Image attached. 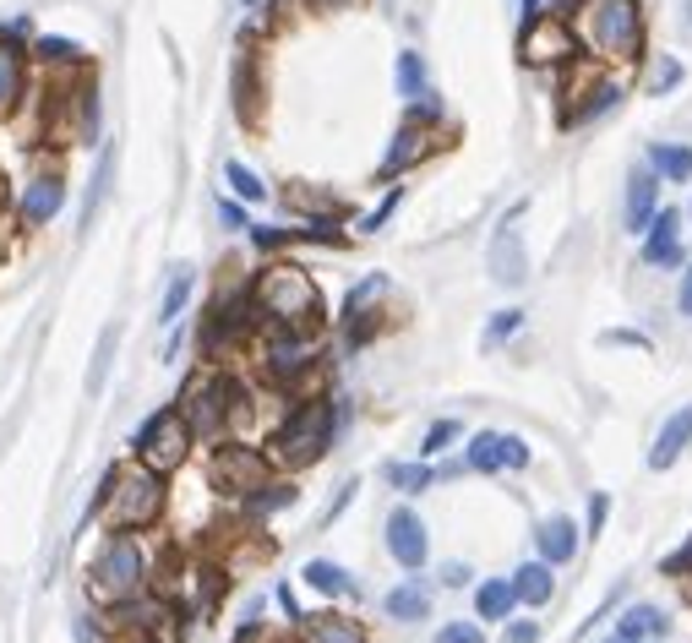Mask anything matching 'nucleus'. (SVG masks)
Segmentation results:
<instances>
[{
	"label": "nucleus",
	"mask_w": 692,
	"mask_h": 643,
	"mask_svg": "<svg viewBox=\"0 0 692 643\" xmlns=\"http://www.w3.org/2000/svg\"><path fill=\"white\" fill-rule=\"evenodd\" d=\"M573 33L595 60H611V66H639L649 55L644 0H578Z\"/></svg>",
	"instance_id": "nucleus-1"
},
{
	"label": "nucleus",
	"mask_w": 692,
	"mask_h": 643,
	"mask_svg": "<svg viewBox=\"0 0 692 643\" xmlns=\"http://www.w3.org/2000/svg\"><path fill=\"white\" fill-rule=\"evenodd\" d=\"M251 311L267 328H300L317 333L322 328V289L300 262H267L251 284Z\"/></svg>",
	"instance_id": "nucleus-2"
},
{
	"label": "nucleus",
	"mask_w": 692,
	"mask_h": 643,
	"mask_svg": "<svg viewBox=\"0 0 692 643\" xmlns=\"http://www.w3.org/2000/svg\"><path fill=\"white\" fill-rule=\"evenodd\" d=\"M333 437H338V404L327 393H311V398H300L284 415V426L273 437V459L284 469H306V464H317L333 448Z\"/></svg>",
	"instance_id": "nucleus-3"
},
{
	"label": "nucleus",
	"mask_w": 692,
	"mask_h": 643,
	"mask_svg": "<svg viewBox=\"0 0 692 643\" xmlns=\"http://www.w3.org/2000/svg\"><path fill=\"white\" fill-rule=\"evenodd\" d=\"M104 513H109V529H142V524H153L158 513H164V475H153L147 464H136V469H115L109 480H104Z\"/></svg>",
	"instance_id": "nucleus-4"
},
{
	"label": "nucleus",
	"mask_w": 692,
	"mask_h": 643,
	"mask_svg": "<svg viewBox=\"0 0 692 643\" xmlns=\"http://www.w3.org/2000/svg\"><path fill=\"white\" fill-rule=\"evenodd\" d=\"M578 55H584V44H578V33H573L568 16H551V11L524 16V27H518V60L529 71H562Z\"/></svg>",
	"instance_id": "nucleus-5"
},
{
	"label": "nucleus",
	"mask_w": 692,
	"mask_h": 643,
	"mask_svg": "<svg viewBox=\"0 0 692 643\" xmlns=\"http://www.w3.org/2000/svg\"><path fill=\"white\" fill-rule=\"evenodd\" d=\"M180 415H186L191 437H202V442H218V437H224V426L240 415V388H235L229 377L207 371V377H196V382L186 388V398H180Z\"/></svg>",
	"instance_id": "nucleus-6"
},
{
	"label": "nucleus",
	"mask_w": 692,
	"mask_h": 643,
	"mask_svg": "<svg viewBox=\"0 0 692 643\" xmlns=\"http://www.w3.org/2000/svg\"><path fill=\"white\" fill-rule=\"evenodd\" d=\"M191 426H186V415L180 409H158V415H147L142 420V431H136V459L153 469V475H169V469H180L186 464V453H191Z\"/></svg>",
	"instance_id": "nucleus-7"
},
{
	"label": "nucleus",
	"mask_w": 692,
	"mask_h": 643,
	"mask_svg": "<svg viewBox=\"0 0 692 643\" xmlns=\"http://www.w3.org/2000/svg\"><path fill=\"white\" fill-rule=\"evenodd\" d=\"M142 579H147V557H142V546L120 529L104 551H98V562H93V590L104 595V600H136L142 595Z\"/></svg>",
	"instance_id": "nucleus-8"
},
{
	"label": "nucleus",
	"mask_w": 692,
	"mask_h": 643,
	"mask_svg": "<svg viewBox=\"0 0 692 643\" xmlns=\"http://www.w3.org/2000/svg\"><path fill=\"white\" fill-rule=\"evenodd\" d=\"M262 366L278 388H295L306 382V371L317 366V333H300V328H267L262 338Z\"/></svg>",
	"instance_id": "nucleus-9"
},
{
	"label": "nucleus",
	"mask_w": 692,
	"mask_h": 643,
	"mask_svg": "<svg viewBox=\"0 0 692 643\" xmlns=\"http://www.w3.org/2000/svg\"><path fill=\"white\" fill-rule=\"evenodd\" d=\"M518 213H524V207H513V218H502V224H497L491 251H486V273H491L502 289H524V284H529V251H524Z\"/></svg>",
	"instance_id": "nucleus-10"
},
{
	"label": "nucleus",
	"mask_w": 692,
	"mask_h": 643,
	"mask_svg": "<svg viewBox=\"0 0 692 643\" xmlns=\"http://www.w3.org/2000/svg\"><path fill=\"white\" fill-rule=\"evenodd\" d=\"M262 480H267V453L240 448V442H224V448L213 453V486H218V491H229V497H251Z\"/></svg>",
	"instance_id": "nucleus-11"
},
{
	"label": "nucleus",
	"mask_w": 692,
	"mask_h": 643,
	"mask_svg": "<svg viewBox=\"0 0 692 643\" xmlns=\"http://www.w3.org/2000/svg\"><path fill=\"white\" fill-rule=\"evenodd\" d=\"M387 557L404 568V573H420L426 557H431V529L415 508H393L387 513Z\"/></svg>",
	"instance_id": "nucleus-12"
},
{
	"label": "nucleus",
	"mask_w": 692,
	"mask_h": 643,
	"mask_svg": "<svg viewBox=\"0 0 692 643\" xmlns=\"http://www.w3.org/2000/svg\"><path fill=\"white\" fill-rule=\"evenodd\" d=\"M639 257H644V267H682L688 262L682 257V213L677 207H660L655 213V224L639 240Z\"/></svg>",
	"instance_id": "nucleus-13"
},
{
	"label": "nucleus",
	"mask_w": 692,
	"mask_h": 643,
	"mask_svg": "<svg viewBox=\"0 0 692 643\" xmlns=\"http://www.w3.org/2000/svg\"><path fill=\"white\" fill-rule=\"evenodd\" d=\"M60 207H65V180H60V175H33V180L22 186V197H16L22 229H44Z\"/></svg>",
	"instance_id": "nucleus-14"
},
{
	"label": "nucleus",
	"mask_w": 692,
	"mask_h": 643,
	"mask_svg": "<svg viewBox=\"0 0 692 643\" xmlns=\"http://www.w3.org/2000/svg\"><path fill=\"white\" fill-rule=\"evenodd\" d=\"M660 175L644 164V169H633L628 175V207H622V224H628V235H644L649 224H655V213H660Z\"/></svg>",
	"instance_id": "nucleus-15"
},
{
	"label": "nucleus",
	"mask_w": 692,
	"mask_h": 643,
	"mask_svg": "<svg viewBox=\"0 0 692 643\" xmlns=\"http://www.w3.org/2000/svg\"><path fill=\"white\" fill-rule=\"evenodd\" d=\"M22 87H27V49H22V33L0 27V120L22 104Z\"/></svg>",
	"instance_id": "nucleus-16"
},
{
	"label": "nucleus",
	"mask_w": 692,
	"mask_h": 643,
	"mask_svg": "<svg viewBox=\"0 0 692 643\" xmlns=\"http://www.w3.org/2000/svg\"><path fill=\"white\" fill-rule=\"evenodd\" d=\"M426 153H431V126H420V120H404L377 175H382V180H398V175H409V169H415Z\"/></svg>",
	"instance_id": "nucleus-17"
},
{
	"label": "nucleus",
	"mask_w": 692,
	"mask_h": 643,
	"mask_svg": "<svg viewBox=\"0 0 692 643\" xmlns=\"http://www.w3.org/2000/svg\"><path fill=\"white\" fill-rule=\"evenodd\" d=\"M578 524L568 519V513H551V519H540V529H535V546H540V562H551V568H568L573 557H578Z\"/></svg>",
	"instance_id": "nucleus-18"
},
{
	"label": "nucleus",
	"mask_w": 692,
	"mask_h": 643,
	"mask_svg": "<svg viewBox=\"0 0 692 643\" xmlns=\"http://www.w3.org/2000/svg\"><path fill=\"white\" fill-rule=\"evenodd\" d=\"M688 448H692V398L677 409V415H671V420H666V426H660V437H655V448H649V469H655V475H666V469H671Z\"/></svg>",
	"instance_id": "nucleus-19"
},
{
	"label": "nucleus",
	"mask_w": 692,
	"mask_h": 643,
	"mask_svg": "<svg viewBox=\"0 0 692 643\" xmlns=\"http://www.w3.org/2000/svg\"><path fill=\"white\" fill-rule=\"evenodd\" d=\"M115 164H120V147L104 142V147H98V164H93V180H87V197H82V229L98 224V213H104V202H109V186H115Z\"/></svg>",
	"instance_id": "nucleus-20"
},
{
	"label": "nucleus",
	"mask_w": 692,
	"mask_h": 643,
	"mask_svg": "<svg viewBox=\"0 0 692 643\" xmlns=\"http://www.w3.org/2000/svg\"><path fill=\"white\" fill-rule=\"evenodd\" d=\"M300 639L306 643H371L366 628L344 611H317V617H300Z\"/></svg>",
	"instance_id": "nucleus-21"
},
{
	"label": "nucleus",
	"mask_w": 692,
	"mask_h": 643,
	"mask_svg": "<svg viewBox=\"0 0 692 643\" xmlns=\"http://www.w3.org/2000/svg\"><path fill=\"white\" fill-rule=\"evenodd\" d=\"M622 98H628V87H622V82H600V76H595V82L584 87V98H578V104H573V109L562 115V126H589V120L611 115V109H617Z\"/></svg>",
	"instance_id": "nucleus-22"
},
{
	"label": "nucleus",
	"mask_w": 692,
	"mask_h": 643,
	"mask_svg": "<svg viewBox=\"0 0 692 643\" xmlns=\"http://www.w3.org/2000/svg\"><path fill=\"white\" fill-rule=\"evenodd\" d=\"M382 611H387L393 622H426V617H431V590H426L420 579H404L398 590L382 595Z\"/></svg>",
	"instance_id": "nucleus-23"
},
{
	"label": "nucleus",
	"mask_w": 692,
	"mask_h": 643,
	"mask_svg": "<svg viewBox=\"0 0 692 643\" xmlns=\"http://www.w3.org/2000/svg\"><path fill=\"white\" fill-rule=\"evenodd\" d=\"M649 169L666 186H688L692 180V142H649Z\"/></svg>",
	"instance_id": "nucleus-24"
},
{
	"label": "nucleus",
	"mask_w": 692,
	"mask_h": 643,
	"mask_svg": "<svg viewBox=\"0 0 692 643\" xmlns=\"http://www.w3.org/2000/svg\"><path fill=\"white\" fill-rule=\"evenodd\" d=\"M191 289H196V267H169V284H164V300H158V328H175L180 311L191 306Z\"/></svg>",
	"instance_id": "nucleus-25"
},
{
	"label": "nucleus",
	"mask_w": 692,
	"mask_h": 643,
	"mask_svg": "<svg viewBox=\"0 0 692 643\" xmlns=\"http://www.w3.org/2000/svg\"><path fill=\"white\" fill-rule=\"evenodd\" d=\"M317 595H338V600H349V595H360V584L349 579V568H338V562H327V557H311L306 562V573H300Z\"/></svg>",
	"instance_id": "nucleus-26"
},
{
	"label": "nucleus",
	"mask_w": 692,
	"mask_h": 643,
	"mask_svg": "<svg viewBox=\"0 0 692 643\" xmlns=\"http://www.w3.org/2000/svg\"><path fill=\"white\" fill-rule=\"evenodd\" d=\"M518 611V595H513V579H486L475 590V617L480 622H508Z\"/></svg>",
	"instance_id": "nucleus-27"
},
{
	"label": "nucleus",
	"mask_w": 692,
	"mask_h": 643,
	"mask_svg": "<svg viewBox=\"0 0 692 643\" xmlns=\"http://www.w3.org/2000/svg\"><path fill=\"white\" fill-rule=\"evenodd\" d=\"M551 590H557V579H551V562H524L518 573H513V595H518V606H546L551 600Z\"/></svg>",
	"instance_id": "nucleus-28"
},
{
	"label": "nucleus",
	"mask_w": 692,
	"mask_h": 643,
	"mask_svg": "<svg viewBox=\"0 0 692 643\" xmlns=\"http://www.w3.org/2000/svg\"><path fill=\"white\" fill-rule=\"evenodd\" d=\"M655 633H666V611H660V606H649V600L628 606V611H622V622H617V639H622V643H644V639H655Z\"/></svg>",
	"instance_id": "nucleus-29"
},
{
	"label": "nucleus",
	"mask_w": 692,
	"mask_h": 643,
	"mask_svg": "<svg viewBox=\"0 0 692 643\" xmlns=\"http://www.w3.org/2000/svg\"><path fill=\"white\" fill-rule=\"evenodd\" d=\"M393 82H398L404 104H409V98H420V93H431V71H426V55H420V49H398V60H393Z\"/></svg>",
	"instance_id": "nucleus-30"
},
{
	"label": "nucleus",
	"mask_w": 692,
	"mask_h": 643,
	"mask_svg": "<svg viewBox=\"0 0 692 643\" xmlns=\"http://www.w3.org/2000/svg\"><path fill=\"white\" fill-rule=\"evenodd\" d=\"M464 464H469L475 475H497V469H502V431H475Z\"/></svg>",
	"instance_id": "nucleus-31"
},
{
	"label": "nucleus",
	"mask_w": 692,
	"mask_h": 643,
	"mask_svg": "<svg viewBox=\"0 0 692 643\" xmlns=\"http://www.w3.org/2000/svg\"><path fill=\"white\" fill-rule=\"evenodd\" d=\"M33 55H38L44 66H82V55H87V49H82L76 38H60V33H38V38H33Z\"/></svg>",
	"instance_id": "nucleus-32"
},
{
	"label": "nucleus",
	"mask_w": 692,
	"mask_h": 643,
	"mask_svg": "<svg viewBox=\"0 0 692 643\" xmlns=\"http://www.w3.org/2000/svg\"><path fill=\"white\" fill-rule=\"evenodd\" d=\"M224 180H229L235 202H251V207H256V202H267V186H262V175H256V169H246L240 158H229V164H224Z\"/></svg>",
	"instance_id": "nucleus-33"
},
{
	"label": "nucleus",
	"mask_w": 692,
	"mask_h": 643,
	"mask_svg": "<svg viewBox=\"0 0 692 643\" xmlns=\"http://www.w3.org/2000/svg\"><path fill=\"white\" fill-rule=\"evenodd\" d=\"M431 480H437V469L420 459V464H387V486H398L404 497H420V491H431Z\"/></svg>",
	"instance_id": "nucleus-34"
},
{
	"label": "nucleus",
	"mask_w": 692,
	"mask_h": 643,
	"mask_svg": "<svg viewBox=\"0 0 692 643\" xmlns=\"http://www.w3.org/2000/svg\"><path fill=\"white\" fill-rule=\"evenodd\" d=\"M246 508H251L256 519H267V513H278V508H295V486H284V480H262V486L246 497Z\"/></svg>",
	"instance_id": "nucleus-35"
},
{
	"label": "nucleus",
	"mask_w": 692,
	"mask_h": 643,
	"mask_svg": "<svg viewBox=\"0 0 692 643\" xmlns=\"http://www.w3.org/2000/svg\"><path fill=\"white\" fill-rule=\"evenodd\" d=\"M115 344H120V328H104V333H98V349H93V371H87V393H93V398L104 393V377H109Z\"/></svg>",
	"instance_id": "nucleus-36"
},
{
	"label": "nucleus",
	"mask_w": 692,
	"mask_h": 643,
	"mask_svg": "<svg viewBox=\"0 0 692 643\" xmlns=\"http://www.w3.org/2000/svg\"><path fill=\"white\" fill-rule=\"evenodd\" d=\"M682 76H688L682 55H660V60H655V76H649V93H655V98H666L671 87H682Z\"/></svg>",
	"instance_id": "nucleus-37"
},
{
	"label": "nucleus",
	"mask_w": 692,
	"mask_h": 643,
	"mask_svg": "<svg viewBox=\"0 0 692 643\" xmlns=\"http://www.w3.org/2000/svg\"><path fill=\"white\" fill-rule=\"evenodd\" d=\"M518 328H524V311H518V306H508V311H491V322H486V338H480V344H486V349H497V344H508Z\"/></svg>",
	"instance_id": "nucleus-38"
},
{
	"label": "nucleus",
	"mask_w": 692,
	"mask_h": 643,
	"mask_svg": "<svg viewBox=\"0 0 692 643\" xmlns=\"http://www.w3.org/2000/svg\"><path fill=\"white\" fill-rule=\"evenodd\" d=\"M235 109H240V120H256V76H251V60L235 66Z\"/></svg>",
	"instance_id": "nucleus-39"
},
{
	"label": "nucleus",
	"mask_w": 692,
	"mask_h": 643,
	"mask_svg": "<svg viewBox=\"0 0 692 643\" xmlns=\"http://www.w3.org/2000/svg\"><path fill=\"white\" fill-rule=\"evenodd\" d=\"M464 437V426L458 420H437L426 437H420V459H437V453H448V442H458Z\"/></svg>",
	"instance_id": "nucleus-40"
},
{
	"label": "nucleus",
	"mask_w": 692,
	"mask_h": 643,
	"mask_svg": "<svg viewBox=\"0 0 692 643\" xmlns=\"http://www.w3.org/2000/svg\"><path fill=\"white\" fill-rule=\"evenodd\" d=\"M398 202H404V186H387V197H382V202H377V207H371V213L355 224V229H360V235H377V229L393 218V207H398Z\"/></svg>",
	"instance_id": "nucleus-41"
},
{
	"label": "nucleus",
	"mask_w": 692,
	"mask_h": 643,
	"mask_svg": "<svg viewBox=\"0 0 692 643\" xmlns=\"http://www.w3.org/2000/svg\"><path fill=\"white\" fill-rule=\"evenodd\" d=\"M606 519H611V497H606V491H595V497H589V519H584V535H589V540H600V535H606Z\"/></svg>",
	"instance_id": "nucleus-42"
},
{
	"label": "nucleus",
	"mask_w": 692,
	"mask_h": 643,
	"mask_svg": "<svg viewBox=\"0 0 692 643\" xmlns=\"http://www.w3.org/2000/svg\"><path fill=\"white\" fill-rule=\"evenodd\" d=\"M437 643H486V628L480 622H448V628H437Z\"/></svg>",
	"instance_id": "nucleus-43"
},
{
	"label": "nucleus",
	"mask_w": 692,
	"mask_h": 643,
	"mask_svg": "<svg viewBox=\"0 0 692 643\" xmlns=\"http://www.w3.org/2000/svg\"><path fill=\"white\" fill-rule=\"evenodd\" d=\"M529 459H535V453H529V442L502 431V469H529Z\"/></svg>",
	"instance_id": "nucleus-44"
},
{
	"label": "nucleus",
	"mask_w": 692,
	"mask_h": 643,
	"mask_svg": "<svg viewBox=\"0 0 692 643\" xmlns=\"http://www.w3.org/2000/svg\"><path fill=\"white\" fill-rule=\"evenodd\" d=\"M218 218H224V229H251V224H246V207L229 202V197H218Z\"/></svg>",
	"instance_id": "nucleus-45"
},
{
	"label": "nucleus",
	"mask_w": 692,
	"mask_h": 643,
	"mask_svg": "<svg viewBox=\"0 0 692 643\" xmlns=\"http://www.w3.org/2000/svg\"><path fill=\"white\" fill-rule=\"evenodd\" d=\"M535 639H540V622H524V617L513 622L508 617V643H535Z\"/></svg>",
	"instance_id": "nucleus-46"
},
{
	"label": "nucleus",
	"mask_w": 692,
	"mask_h": 643,
	"mask_svg": "<svg viewBox=\"0 0 692 643\" xmlns=\"http://www.w3.org/2000/svg\"><path fill=\"white\" fill-rule=\"evenodd\" d=\"M666 573H671V579H677V573H682V579H692V540L682 546V551H671V557H666Z\"/></svg>",
	"instance_id": "nucleus-47"
},
{
	"label": "nucleus",
	"mask_w": 692,
	"mask_h": 643,
	"mask_svg": "<svg viewBox=\"0 0 692 643\" xmlns=\"http://www.w3.org/2000/svg\"><path fill=\"white\" fill-rule=\"evenodd\" d=\"M606 344H628V349H655V344H649V333H628V328L606 333Z\"/></svg>",
	"instance_id": "nucleus-48"
},
{
	"label": "nucleus",
	"mask_w": 692,
	"mask_h": 643,
	"mask_svg": "<svg viewBox=\"0 0 692 643\" xmlns=\"http://www.w3.org/2000/svg\"><path fill=\"white\" fill-rule=\"evenodd\" d=\"M469 579H475V573H469V562H448V568H442V584H448V590H464Z\"/></svg>",
	"instance_id": "nucleus-49"
},
{
	"label": "nucleus",
	"mask_w": 692,
	"mask_h": 643,
	"mask_svg": "<svg viewBox=\"0 0 692 643\" xmlns=\"http://www.w3.org/2000/svg\"><path fill=\"white\" fill-rule=\"evenodd\" d=\"M677 311L692 317V262H682V289H677Z\"/></svg>",
	"instance_id": "nucleus-50"
},
{
	"label": "nucleus",
	"mask_w": 692,
	"mask_h": 643,
	"mask_svg": "<svg viewBox=\"0 0 692 643\" xmlns=\"http://www.w3.org/2000/svg\"><path fill=\"white\" fill-rule=\"evenodd\" d=\"M300 5H311V11H344V5H355V0H300Z\"/></svg>",
	"instance_id": "nucleus-51"
},
{
	"label": "nucleus",
	"mask_w": 692,
	"mask_h": 643,
	"mask_svg": "<svg viewBox=\"0 0 692 643\" xmlns=\"http://www.w3.org/2000/svg\"><path fill=\"white\" fill-rule=\"evenodd\" d=\"M682 38L692 44V0H682Z\"/></svg>",
	"instance_id": "nucleus-52"
},
{
	"label": "nucleus",
	"mask_w": 692,
	"mask_h": 643,
	"mask_svg": "<svg viewBox=\"0 0 692 643\" xmlns=\"http://www.w3.org/2000/svg\"><path fill=\"white\" fill-rule=\"evenodd\" d=\"M535 11H546V0H524V16H535Z\"/></svg>",
	"instance_id": "nucleus-53"
},
{
	"label": "nucleus",
	"mask_w": 692,
	"mask_h": 643,
	"mask_svg": "<svg viewBox=\"0 0 692 643\" xmlns=\"http://www.w3.org/2000/svg\"><path fill=\"white\" fill-rule=\"evenodd\" d=\"M606 643H622V639H606Z\"/></svg>",
	"instance_id": "nucleus-54"
},
{
	"label": "nucleus",
	"mask_w": 692,
	"mask_h": 643,
	"mask_svg": "<svg viewBox=\"0 0 692 643\" xmlns=\"http://www.w3.org/2000/svg\"><path fill=\"white\" fill-rule=\"evenodd\" d=\"M688 218H692V207H688Z\"/></svg>",
	"instance_id": "nucleus-55"
}]
</instances>
